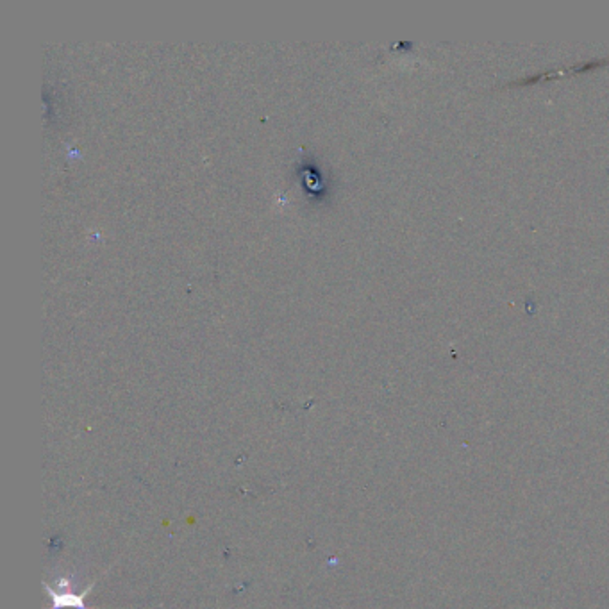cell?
Here are the masks:
<instances>
[{
    "instance_id": "obj_1",
    "label": "cell",
    "mask_w": 609,
    "mask_h": 609,
    "mask_svg": "<svg viewBox=\"0 0 609 609\" xmlns=\"http://www.w3.org/2000/svg\"><path fill=\"white\" fill-rule=\"evenodd\" d=\"M74 577L67 576V577H60V579H56V590H54L50 584L43 583L45 590H47V593L50 595V598H52V609H91L86 605V595L91 591V588L95 586V583L89 584L88 588H86L84 591H75L74 586Z\"/></svg>"
}]
</instances>
